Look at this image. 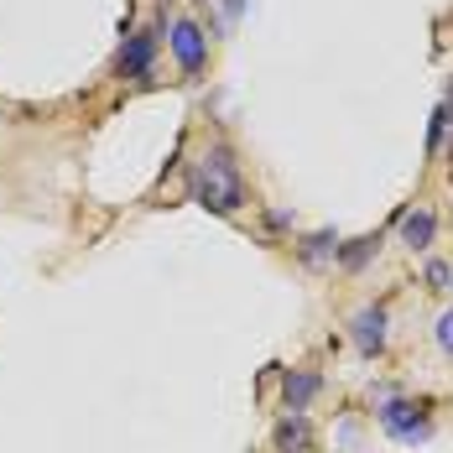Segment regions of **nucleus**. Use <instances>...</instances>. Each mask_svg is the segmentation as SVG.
Here are the masks:
<instances>
[{
	"label": "nucleus",
	"mask_w": 453,
	"mask_h": 453,
	"mask_svg": "<svg viewBox=\"0 0 453 453\" xmlns=\"http://www.w3.org/2000/svg\"><path fill=\"white\" fill-rule=\"evenodd\" d=\"M272 443H276V453H308L313 449V427H308V417H303V411H287V417L276 422Z\"/></svg>",
	"instance_id": "423d86ee"
},
{
	"label": "nucleus",
	"mask_w": 453,
	"mask_h": 453,
	"mask_svg": "<svg viewBox=\"0 0 453 453\" xmlns=\"http://www.w3.org/2000/svg\"><path fill=\"white\" fill-rule=\"evenodd\" d=\"M157 47H162V37L157 32H126V42H120V52H115V73L120 79H146L151 73V63H157Z\"/></svg>",
	"instance_id": "20e7f679"
},
{
	"label": "nucleus",
	"mask_w": 453,
	"mask_h": 453,
	"mask_svg": "<svg viewBox=\"0 0 453 453\" xmlns=\"http://www.w3.org/2000/svg\"><path fill=\"white\" fill-rule=\"evenodd\" d=\"M167 47H173V58H178V68L188 79H198L209 68V37H203V27L193 16H173L167 21Z\"/></svg>",
	"instance_id": "f03ea898"
},
{
	"label": "nucleus",
	"mask_w": 453,
	"mask_h": 453,
	"mask_svg": "<svg viewBox=\"0 0 453 453\" xmlns=\"http://www.w3.org/2000/svg\"><path fill=\"white\" fill-rule=\"evenodd\" d=\"M193 203H203L209 214H234L245 203V178H240V162L225 141H214L198 162H193Z\"/></svg>",
	"instance_id": "f257e3e1"
},
{
	"label": "nucleus",
	"mask_w": 453,
	"mask_h": 453,
	"mask_svg": "<svg viewBox=\"0 0 453 453\" xmlns=\"http://www.w3.org/2000/svg\"><path fill=\"white\" fill-rule=\"evenodd\" d=\"M449 281H453V272L443 261H427V287H449Z\"/></svg>",
	"instance_id": "f8f14e48"
},
{
	"label": "nucleus",
	"mask_w": 453,
	"mask_h": 453,
	"mask_svg": "<svg viewBox=\"0 0 453 453\" xmlns=\"http://www.w3.org/2000/svg\"><path fill=\"white\" fill-rule=\"evenodd\" d=\"M438 349H443V355H453V308L438 318Z\"/></svg>",
	"instance_id": "9b49d317"
},
{
	"label": "nucleus",
	"mask_w": 453,
	"mask_h": 453,
	"mask_svg": "<svg viewBox=\"0 0 453 453\" xmlns=\"http://www.w3.org/2000/svg\"><path fill=\"white\" fill-rule=\"evenodd\" d=\"M433 234H438V214H433V209H411V214H402V240H407L411 250H427Z\"/></svg>",
	"instance_id": "6e6552de"
},
{
	"label": "nucleus",
	"mask_w": 453,
	"mask_h": 453,
	"mask_svg": "<svg viewBox=\"0 0 453 453\" xmlns=\"http://www.w3.org/2000/svg\"><path fill=\"white\" fill-rule=\"evenodd\" d=\"M240 11H245V0H225V16H229V21H240Z\"/></svg>",
	"instance_id": "ddd939ff"
},
{
	"label": "nucleus",
	"mask_w": 453,
	"mask_h": 453,
	"mask_svg": "<svg viewBox=\"0 0 453 453\" xmlns=\"http://www.w3.org/2000/svg\"><path fill=\"white\" fill-rule=\"evenodd\" d=\"M375 250H380V234H360V240L339 245V256H334V261H339L344 272H360V266L370 261V256H375Z\"/></svg>",
	"instance_id": "9d476101"
},
{
	"label": "nucleus",
	"mask_w": 453,
	"mask_h": 453,
	"mask_svg": "<svg viewBox=\"0 0 453 453\" xmlns=\"http://www.w3.org/2000/svg\"><path fill=\"white\" fill-rule=\"evenodd\" d=\"M349 339L360 355H380L386 349V308H360L349 318Z\"/></svg>",
	"instance_id": "39448f33"
},
{
	"label": "nucleus",
	"mask_w": 453,
	"mask_h": 453,
	"mask_svg": "<svg viewBox=\"0 0 453 453\" xmlns=\"http://www.w3.org/2000/svg\"><path fill=\"white\" fill-rule=\"evenodd\" d=\"M297 256H303L308 266H323L328 256H339V234H334V229H318V234H308V240L297 245Z\"/></svg>",
	"instance_id": "1a4fd4ad"
},
{
	"label": "nucleus",
	"mask_w": 453,
	"mask_h": 453,
	"mask_svg": "<svg viewBox=\"0 0 453 453\" xmlns=\"http://www.w3.org/2000/svg\"><path fill=\"white\" fill-rule=\"evenodd\" d=\"M318 370H287L281 375V407L287 411H308V402L318 396Z\"/></svg>",
	"instance_id": "0eeeda50"
},
{
	"label": "nucleus",
	"mask_w": 453,
	"mask_h": 453,
	"mask_svg": "<svg viewBox=\"0 0 453 453\" xmlns=\"http://www.w3.org/2000/svg\"><path fill=\"white\" fill-rule=\"evenodd\" d=\"M380 427H386L396 443H427V438H433L427 407H417L407 396H386V402H380Z\"/></svg>",
	"instance_id": "7ed1b4c3"
}]
</instances>
